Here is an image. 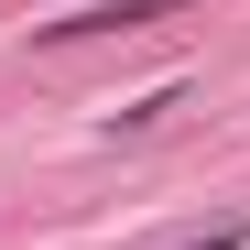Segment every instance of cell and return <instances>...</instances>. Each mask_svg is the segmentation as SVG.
<instances>
[{
  "label": "cell",
  "mask_w": 250,
  "mask_h": 250,
  "mask_svg": "<svg viewBox=\"0 0 250 250\" xmlns=\"http://www.w3.org/2000/svg\"><path fill=\"white\" fill-rule=\"evenodd\" d=\"M174 250H239V229H207V239H174Z\"/></svg>",
  "instance_id": "7a4b0ae2"
},
{
  "label": "cell",
  "mask_w": 250,
  "mask_h": 250,
  "mask_svg": "<svg viewBox=\"0 0 250 250\" xmlns=\"http://www.w3.org/2000/svg\"><path fill=\"white\" fill-rule=\"evenodd\" d=\"M174 0H98V11H65V22H44V44H76V33H142V22H163Z\"/></svg>",
  "instance_id": "6da1fadb"
}]
</instances>
